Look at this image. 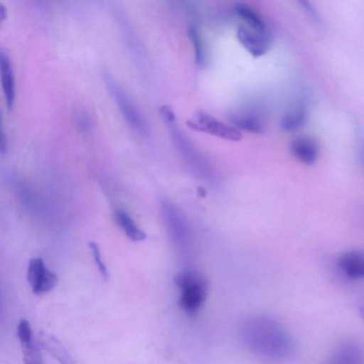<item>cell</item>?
<instances>
[{
    "label": "cell",
    "mask_w": 364,
    "mask_h": 364,
    "mask_svg": "<svg viewBox=\"0 0 364 364\" xmlns=\"http://www.w3.org/2000/svg\"><path fill=\"white\" fill-rule=\"evenodd\" d=\"M240 337L251 351L266 357L284 358L294 351L295 342L277 321L264 315L247 318L240 326Z\"/></svg>",
    "instance_id": "cell-1"
},
{
    "label": "cell",
    "mask_w": 364,
    "mask_h": 364,
    "mask_svg": "<svg viewBox=\"0 0 364 364\" xmlns=\"http://www.w3.org/2000/svg\"><path fill=\"white\" fill-rule=\"evenodd\" d=\"M181 290L178 306L189 314L196 313L204 304L208 291V282L201 273L187 270L177 274L174 279Z\"/></svg>",
    "instance_id": "cell-2"
},
{
    "label": "cell",
    "mask_w": 364,
    "mask_h": 364,
    "mask_svg": "<svg viewBox=\"0 0 364 364\" xmlns=\"http://www.w3.org/2000/svg\"><path fill=\"white\" fill-rule=\"evenodd\" d=\"M160 112L165 123L168 127L175 146L184 161L199 174L205 173L207 168L202 156L178 129L172 109L165 106L161 109Z\"/></svg>",
    "instance_id": "cell-3"
},
{
    "label": "cell",
    "mask_w": 364,
    "mask_h": 364,
    "mask_svg": "<svg viewBox=\"0 0 364 364\" xmlns=\"http://www.w3.org/2000/svg\"><path fill=\"white\" fill-rule=\"evenodd\" d=\"M106 83L114 102L127 123L141 134L147 132L146 124L126 92L112 78L107 77Z\"/></svg>",
    "instance_id": "cell-4"
},
{
    "label": "cell",
    "mask_w": 364,
    "mask_h": 364,
    "mask_svg": "<svg viewBox=\"0 0 364 364\" xmlns=\"http://www.w3.org/2000/svg\"><path fill=\"white\" fill-rule=\"evenodd\" d=\"M188 125L193 129L232 141H240L242 138L238 129L203 111L197 112L194 117L188 122Z\"/></svg>",
    "instance_id": "cell-5"
},
{
    "label": "cell",
    "mask_w": 364,
    "mask_h": 364,
    "mask_svg": "<svg viewBox=\"0 0 364 364\" xmlns=\"http://www.w3.org/2000/svg\"><path fill=\"white\" fill-rule=\"evenodd\" d=\"M27 279L36 294H43L53 289L58 282L57 275L48 270L41 258L30 259Z\"/></svg>",
    "instance_id": "cell-6"
},
{
    "label": "cell",
    "mask_w": 364,
    "mask_h": 364,
    "mask_svg": "<svg viewBox=\"0 0 364 364\" xmlns=\"http://www.w3.org/2000/svg\"><path fill=\"white\" fill-rule=\"evenodd\" d=\"M236 36L241 45L254 57L264 55L269 48L270 39L267 32L260 33L241 25L237 29Z\"/></svg>",
    "instance_id": "cell-7"
},
{
    "label": "cell",
    "mask_w": 364,
    "mask_h": 364,
    "mask_svg": "<svg viewBox=\"0 0 364 364\" xmlns=\"http://www.w3.org/2000/svg\"><path fill=\"white\" fill-rule=\"evenodd\" d=\"M0 80L7 108L12 109L16 97L15 77L8 54L0 49Z\"/></svg>",
    "instance_id": "cell-8"
},
{
    "label": "cell",
    "mask_w": 364,
    "mask_h": 364,
    "mask_svg": "<svg viewBox=\"0 0 364 364\" xmlns=\"http://www.w3.org/2000/svg\"><path fill=\"white\" fill-rule=\"evenodd\" d=\"M291 154L300 162L307 165L314 164L318 156V147L314 139L309 136H300L290 143Z\"/></svg>",
    "instance_id": "cell-9"
},
{
    "label": "cell",
    "mask_w": 364,
    "mask_h": 364,
    "mask_svg": "<svg viewBox=\"0 0 364 364\" xmlns=\"http://www.w3.org/2000/svg\"><path fill=\"white\" fill-rule=\"evenodd\" d=\"M229 118L236 127L248 132L262 133L264 129L263 117L255 110L235 112Z\"/></svg>",
    "instance_id": "cell-10"
},
{
    "label": "cell",
    "mask_w": 364,
    "mask_h": 364,
    "mask_svg": "<svg viewBox=\"0 0 364 364\" xmlns=\"http://www.w3.org/2000/svg\"><path fill=\"white\" fill-rule=\"evenodd\" d=\"M338 266L348 278L358 279L364 275V256L359 250H350L343 254L338 259Z\"/></svg>",
    "instance_id": "cell-11"
},
{
    "label": "cell",
    "mask_w": 364,
    "mask_h": 364,
    "mask_svg": "<svg viewBox=\"0 0 364 364\" xmlns=\"http://www.w3.org/2000/svg\"><path fill=\"white\" fill-rule=\"evenodd\" d=\"M235 11L248 28L260 33L266 31V25L262 17L251 7L245 4L235 5Z\"/></svg>",
    "instance_id": "cell-12"
},
{
    "label": "cell",
    "mask_w": 364,
    "mask_h": 364,
    "mask_svg": "<svg viewBox=\"0 0 364 364\" xmlns=\"http://www.w3.org/2000/svg\"><path fill=\"white\" fill-rule=\"evenodd\" d=\"M114 218L126 235L133 241H141L146 237V233L135 224L129 215L122 210L115 212Z\"/></svg>",
    "instance_id": "cell-13"
},
{
    "label": "cell",
    "mask_w": 364,
    "mask_h": 364,
    "mask_svg": "<svg viewBox=\"0 0 364 364\" xmlns=\"http://www.w3.org/2000/svg\"><path fill=\"white\" fill-rule=\"evenodd\" d=\"M188 35L194 49L196 63L198 66L203 68L206 64V53L200 33L195 26H190Z\"/></svg>",
    "instance_id": "cell-14"
},
{
    "label": "cell",
    "mask_w": 364,
    "mask_h": 364,
    "mask_svg": "<svg viewBox=\"0 0 364 364\" xmlns=\"http://www.w3.org/2000/svg\"><path fill=\"white\" fill-rule=\"evenodd\" d=\"M306 116V109L303 107L294 109L283 117L282 127L287 131L297 129L304 123Z\"/></svg>",
    "instance_id": "cell-15"
},
{
    "label": "cell",
    "mask_w": 364,
    "mask_h": 364,
    "mask_svg": "<svg viewBox=\"0 0 364 364\" xmlns=\"http://www.w3.org/2000/svg\"><path fill=\"white\" fill-rule=\"evenodd\" d=\"M32 331L29 322L26 319H21L17 326V336L21 345L33 341Z\"/></svg>",
    "instance_id": "cell-16"
},
{
    "label": "cell",
    "mask_w": 364,
    "mask_h": 364,
    "mask_svg": "<svg viewBox=\"0 0 364 364\" xmlns=\"http://www.w3.org/2000/svg\"><path fill=\"white\" fill-rule=\"evenodd\" d=\"M95 263L104 279H108L109 274L108 270L101 258L100 248L97 242L92 241L89 243Z\"/></svg>",
    "instance_id": "cell-17"
},
{
    "label": "cell",
    "mask_w": 364,
    "mask_h": 364,
    "mask_svg": "<svg viewBox=\"0 0 364 364\" xmlns=\"http://www.w3.org/2000/svg\"><path fill=\"white\" fill-rule=\"evenodd\" d=\"M7 139L3 128L0 115V154H4L7 151Z\"/></svg>",
    "instance_id": "cell-18"
},
{
    "label": "cell",
    "mask_w": 364,
    "mask_h": 364,
    "mask_svg": "<svg viewBox=\"0 0 364 364\" xmlns=\"http://www.w3.org/2000/svg\"><path fill=\"white\" fill-rule=\"evenodd\" d=\"M6 9L4 5L0 2V23L6 18Z\"/></svg>",
    "instance_id": "cell-19"
}]
</instances>
